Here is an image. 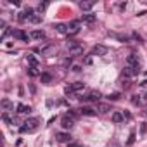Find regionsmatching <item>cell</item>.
<instances>
[{
	"label": "cell",
	"mask_w": 147,
	"mask_h": 147,
	"mask_svg": "<svg viewBox=\"0 0 147 147\" xmlns=\"http://www.w3.org/2000/svg\"><path fill=\"white\" fill-rule=\"evenodd\" d=\"M38 125H40V119L38 118H30V119H26L23 125H21V131L23 133H31V131H35L36 128H38Z\"/></svg>",
	"instance_id": "cell-1"
},
{
	"label": "cell",
	"mask_w": 147,
	"mask_h": 147,
	"mask_svg": "<svg viewBox=\"0 0 147 147\" xmlns=\"http://www.w3.org/2000/svg\"><path fill=\"white\" fill-rule=\"evenodd\" d=\"M66 47L69 50V55H80V54H83V45L80 42H76V40H67Z\"/></svg>",
	"instance_id": "cell-2"
},
{
	"label": "cell",
	"mask_w": 147,
	"mask_h": 147,
	"mask_svg": "<svg viewBox=\"0 0 147 147\" xmlns=\"http://www.w3.org/2000/svg\"><path fill=\"white\" fill-rule=\"evenodd\" d=\"M36 52H40L42 55H52V54L57 52V47H55L54 43H50V45H45V47H38Z\"/></svg>",
	"instance_id": "cell-3"
},
{
	"label": "cell",
	"mask_w": 147,
	"mask_h": 147,
	"mask_svg": "<svg viewBox=\"0 0 147 147\" xmlns=\"http://www.w3.org/2000/svg\"><path fill=\"white\" fill-rule=\"evenodd\" d=\"M61 125H62V128H64V130H71V128H73V125H75V118L69 116V114H66V116L61 119Z\"/></svg>",
	"instance_id": "cell-4"
},
{
	"label": "cell",
	"mask_w": 147,
	"mask_h": 147,
	"mask_svg": "<svg viewBox=\"0 0 147 147\" xmlns=\"http://www.w3.org/2000/svg\"><path fill=\"white\" fill-rule=\"evenodd\" d=\"M78 31H80V21H71V23L67 24V35H69V36L78 35Z\"/></svg>",
	"instance_id": "cell-5"
},
{
	"label": "cell",
	"mask_w": 147,
	"mask_h": 147,
	"mask_svg": "<svg viewBox=\"0 0 147 147\" xmlns=\"http://www.w3.org/2000/svg\"><path fill=\"white\" fill-rule=\"evenodd\" d=\"M55 140L61 142V144H69L71 142V135L66 133V131H59V133H55Z\"/></svg>",
	"instance_id": "cell-6"
},
{
	"label": "cell",
	"mask_w": 147,
	"mask_h": 147,
	"mask_svg": "<svg viewBox=\"0 0 147 147\" xmlns=\"http://www.w3.org/2000/svg\"><path fill=\"white\" fill-rule=\"evenodd\" d=\"M140 73V66H125V75L126 76H137Z\"/></svg>",
	"instance_id": "cell-7"
},
{
	"label": "cell",
	"mask_w": 147,
	"mask_h": 147,
	"mask_svg": "<svg viewBox=\"0 0 147 147\" xmlns=\"http://www.w3.org/2000/svg\"><path fill=\"white\" fill-rule=\"evenodd\" d=\"M12 35H14V38H18V40H21V42H28L31 36L26 33V31H23V30H16V31H12Z\"/></svg>",
	"instance_id": "cell-8"
},
{
	"label": "cell",
	"mask_w": 147,
	"mask_h": 147,
	"mask_svg": "<svg viewBox=\"0 0 147 147\" xmlns=\"http://www.w3.org/2000/svg\"><path fill=\"white\" fill-rule=\"evenodd\" d=\"M95 19H97V16H95V14H92V12H88V14H82V18H80V23L92 24V23H95Z\"/></svg>",
	"instance_id": "cell-9"
},
{
	"label": "cell",
	"mask_w": 147,
	"mask_h": 147,
	"mask_svg": "<svg viewBox=\"0 0 147 147\" xmlns=\"http://www.w3.org/2000/svg\"><path fill=\"white\" fill-rule=\"evenodd\" d=\"M106 54H107V47L104 45H95L90 52V55H106Z\"/></svg>",
	"instance_id": "cell-10"
},
{
	"label": "cell",
	"mask_w": 147,
	"mask_h": 147,
	"mask_svg": "<svg viewBox=\"0 0 147 147\" xmlns=\"http://www.w3.org/2000/svg\"><path fill=\"white\" fill-rule=\"evenodd\" d=\"M82 99L83 100H94V102H97V100H100V92L99 90H92V92H88V95H85Z\"/></svg>",
	"instance_id": "cell-11"
},
{
	"label": "cell",
	"mask_w": 147,
	"mask_h": 147,
	"mask_svg": "<svg viewBox=\"0 0 147 147\" xmlns=\"http://www.w3.org/2000/svg\"><path fill=\"white\" fill-rule=\"evenodd\" d=\"M0 107H2V111H4V113H9V111L14 107V104H12L9 99H2V102H0Z\"/></svg>",
	"instance_id": "cell-12"
},
{
	"label": "cell",
	"mask_w": 147,
	"mask_h": 147,
	"mask_svg": "<svg viewBox=\"0 0 147 147\" xmlns=\"http://www.w3.org/2000/svg\"><path fill=\"white\" fill-rule=\"evenodd\" d=\"M80 114H83V116H95V114H97V111H95L94 107H88V106H83V107L80 109Z\"/></svg>",
	"instance_id": "cell-13"
},
{
	"label": "cell",
	"mask_w": 147,
	"mask_h": 147,
	"mask_svg": "<svg viewBox=\"0 0 147 147\" xmlns=\"http://www.w3.org/2000/svg\"><path fill=\"white\" fill-rule=\"evenodd\" d=\"M30 36H31L33 40H43V38H45V31H43V30H35V31L30 33Z\"/></svg>",
	"instance_id": "cell-14"
},
{
	"label": "cell",
	"mask_w": 147,
	"mask_h": 147,
	"mask_svg": "<svg viewBox=\"0 0 147 147\" xmlns=\"http://www.w3.org/2000/svg\"><path fill=\"white\" fill-rule=\"evenodd\" d=\"M126 66H140L138 57H137L135 54H130V55L126 57Z\"/></svg>",
	"instance_id": "cell-15"
},
{
	"label": "cell",
	"mask_w": 147,
	"mask_h": 147,
	"mask_svg": "<svg viewBox=\"0 0 147 147\" xmlns=\"http://www.w3.org/2000/svg\"><path fill=\"white\" fill-rule=\"evenodd\" d=\"M97 111H99V113H102V114H106V113H109V111H111V104L99 102V104H97Z\"/></svg>",
	"instance_id": "cell-16"
},
{
	"label": "cell",
	"mask_w": 147,
	"mask_h": 147,
	"mask_svg": "<svg viewBox=\"0 0 147 147\" xmlns=\"http://www.w3.org/2000/svg\"><path fill=\"white\" fill-rule=\"evenodd\" d=\"M111 119H113V123H121V121L125 119V114H123L121 111H114L113 116H111Z\"/></svg>",
	"instance_id": "cell-17"
},
{
	"label": "cell",
	"mask_w": 147,
	"mask_h": 147,
	"mask_svg": "<svg viewBox=\"0 0 147 147\" xmlns=\"http://www.w3.org/2000/svg\"><path fill=\"white\" fill-rule=\"evenodd\" d=\"M18 113H19V114H30V113H31V106L18 104Z\"/></svg>",
	"instance_id": "cell-18"
},
{
	"label": "cell",
	"mask_w": 147,
	"mask_h": 147,
	"mask_svg": "<svg viewBox=\"0 0 147 147\" xmlns=\"http://www.w3.org/2000/svg\"><path fill=\"white\" fill-rule=\"evenodd\" d=\"M54 30H55L57 33H62V35H67V24H62V23H57V24L54 26Z\"/></svg>",
	"instance_id": "cell-19"
},
{
	"label": "cell",
	"mask_w": 147,
	"mask_h": 147,
	"mask_svg": "<svg viewBox=\"0 0 147 147\" xmlns=\"http://www.w3.org/2000/svg\"><path fill=\"white\" fill-rule=\"evenodd\" d=\"M26 61H28V64H30V67H38V59L33 55V54H28V57H26Z\"/></svg>",
	"instance_id": "cell-20"
},
{
	"label": "cell",
	"mask_w": 147,
	"mask_h": 147,
	"mask_svg": "<svg viewBox=\"0 0 147 147\" xmlns=\"http://www.w3.org/2000/svg\"><path fill=\"white\" fill-rule=\"evenodd\" d=\"M80 9H82L83 12L92 11V9H94V2H80Z\"/></svg>",
	"instance_id": "cell-21"
},
{
	"label": "cell",
	"mask_w": 147,
	"mask_h": 147,
	"mask_svg": "<svg viewBox=\"0 0 147 147\" xmlns=\"http://www.w3.org/2000/svg\"><path fill=\"white\" fill-rule=\"evenodd\" d=\"M69 87L75 90V92H80V90H83V88H85V83H83V82H75V83H71Z\"/></svg>",
	"instance_id": "cell-22"
},
{
	"label": "cell",
	"mask_w": 147,
	"mask_h": 147,
	"mask_svg": "<svg viewBox=\"0 0 147 147\" xmlns=\"http://www.w3.org/2000/svg\"><path fill=\"white\" fill-rule=\"evenodd\" d=\"M40 78H42V83H50L52 82V75H50V73H42Z\"/></svg>",
	"instance_id": "cell-23"
},
{
	"label": "cell",
	"mask_w": 147,
	"mask_h": 147,
	"mask_svg": "<svg viewBox=\"0 0 147 147\" xmlns=\"http://www.w3.org/2000/svg\"><path fill=\"white\" fill-rule=\"evenodd\" d=\"M42 16H43V14H40V12H35V14L30 18V23H40V21H42Z\"/></svg>",
	"instance_id": "cell-24"
},
{
	"label": "cell",
	"mask_w": 147,
	"mask_h": 147,
	"mask_svg": "<svg viewBox=\"0 0 147 147\" xmlns=\"http://www.w3.org/2000/svg\"><path fill=\"white\" fill-rule=\"evenodd\" d=\"M28 75L30 76H38V75H42V73L38 71V67H28Z\"/></svg>",
	"instance_id": "cell-25"
},
{
	"label": "cell",
	"mask_w": 147,
	"mask_h": 147,
	"mask_svg": "<svg viewBox=\"0 0 147 147\" xmlns=\"http://www.w3.org/2000/svg\"><path fill=\"white\" fill-rule=\"evenodd\" d=\"M64 94H66L67 97H71V99H73V97H75V90H73L71 87H66V88H64Z\"/></svg>",
	"instance_id": "cell-26"
},
{
	"label": "cell",
	"mask_w": 147,
	"mask_h": 147,
	"mask_svg": "<svg viewBox=\"0 0 147 147\" xmlns=\"http://www.w3.org/2000/svg\"><path fill=\"white\" fill-rule=\"evenodd\" d=\"M71 71H73V73H80V71H82V66H80V64H73V66H71Z\"/></svg>",
	"instance_id": "cell-27"
},
{
	"label": "cell",
	"mask_w": 147,
	"mask_h": 147,
	"mask_svg": "<svg viewBox=\"0 0 147 147\" xmlns=\"http://www.w3.org/2000/svg\"><path fill=\"white\" fill-rule=\"evenodd\" d=\"M119 99V94L114 92V94H109V100H118Z\"/></svg>",
	"instance_id": "cell-28"
},
{
	"label": "cell",
	"mask_w": 147,
	"mask_h": 147,
	"mask_svg": "<svg viewBox=\"0 0 147 147\" xmlns=\"http://www.w3.org/2000/svg\"><path fill=\"white\" fill-rule=\"evenodd\" d=\"M47 7H49V4H47V2H45V4H40V7H38V11H40V14H42V12H43V11L47 9Z\"/></svg>",
	"instance_id": "cell-29"
},
{
	"label": "cell",
	"mask_w": 147,
	"mask_h": 147,
	"mask_svg": "<svg viewBox=\"0 0 147 147\" xmlns=\"http://www.w3.org/2000/svg\"><path fill=\"white\" fill-rule=\"evenodd\" d=\"M140 133H142V135L147 133V125H145V123H142V126H140Z\"/></svg>",
	"instance_id": "cell-30"
},
{
	"label": "cell",
	"mask_w": 147,
	"mask_h": 147,
	"mask_svg": "<svg viewBox=\"0 0 147 147\" xmlns=\"http://www.w3.org/2000/svg\"><path fill=\"white\" fill-rule=\"evenodd\" d=\"M133 140H135V133H131V135H130V140H128V145H130V144H133Z\"/></svg>",
	"instance_id": "cell-31"
},
{
	"label": "cell",
	"mask_w": 147,
	"mask_h": 147,
	"mask_svg": "<svg viewBox=\"0 0 147 147\" xmlns=\"http://www.w3.org/2000/svg\"><path fill=\"white\" fill-rule=\"evenodd\" d=\"M9 4H12V5H19V2H18V0H9Z\"/></svg>",
	"instance_id": "cell-32"
},
{
	"label": "cell",
	"mask_w": 147,
	"mask_h": 147,
	"mask_svg": "<svg viewBox=\"0 0 147 147\" xmlns=\"http://www.w3.org/2000/svg\"><path fill=\"white\" fill-rule=\"evenodd\" d=\"M67 147H80L78 144H67Z\"/></svg>",
	"instance_id": "cell-33"
},
{
	"label": "cell",
	"mask_w": 147,
	"mask_h": 147,
	"mask_svg": "<svg viewBox=\"0 0 147 147\" xmlns=\"http://www.w3.org/2000/svg\"><path fill=\"white\" fill-rule=\"evenodd\" d=\"M144 100H147V94H145V95H144Z\"/></svg>",
	"instance_id": "cell-34"
}]
</instances>
